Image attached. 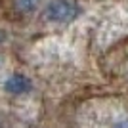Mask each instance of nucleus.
Returning <instances> with one entry per match:
<instances>
[{
	"mask_svg": "<svg viewBox=\"0 0 128 128\" xmlns=\"http://www.w3.org/2000/svg\"><path fill=\"white\" fill-rule=\"evenodd\" d=\"M44 16L48 21H56V23H67L73 21L78 16V8L69 0H52L44 12Z\"/></svg>",
	"mask_w": 128,
	"mask_h": 128,
	"instance_id": "nucleus-1",
	"label": "nucleus"
},
{
	"mask_svg": "<svg viewBox=\"0 0 128 128\" xmlns=\"http://www.w3.org/2000/svg\"><path fill=\"white\" fill-rule=\"evenodd\" d=\"M42 0H14V6H16L17 12H21V14H29L40 4Z\"/></svg>",
	"mask_w": 128,
	"mask_h": 128,
	"instance_id": "nucleus-3",
	"label": "nucleus"
},
{
	"mask_svg": "<svg viewBox=\"0 0 128 128\" xmlns=\"http://www.w3.org/2000/svg\"><path fill=\"white\" fill-rule=\"evenodd\" d=\"M6 90L12 92V94H25V92L31 90V80L27 78V76L14 75L6 80Z\"/></svg>",
	"mask_w": 128,
	"mask_h": 128,
	"instance_id": "nucleus-2",
	"label": "nucleus"
}]
</instances>
